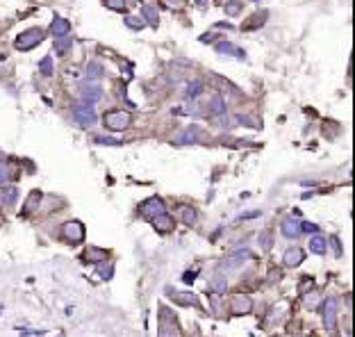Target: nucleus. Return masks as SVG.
<instances>
[{"label":"nucleus","instance_id":"1","mask_svg":"<svg viewBox=\"0 0 355 337\" xmlns=\"http://www.w3.org/2000/svg\"><path fill=\"white\" fill-rule=\"evenodd\" d=\"M103 121L112 132H123V130L130 128V123H132V114L126 112V110H110V112L105 114Z\"/></svg>","mask_w":355,"mask_h":337},{"label":"nucleus","instance_id":"2","mask_svg":"<svg viewBox=\"0 0 355 337\" xmlns=\"http://www.w3.org/2000/svg\"><path fill=\"white\" fill-rule=\"evenodd\" d=\"M41 41H44V32L39 30V28H30L28 32L18 34L16 48H18V50H32V48H37Z\"/></svg>","mask_w":355,"mask_h":337},{"label":"nucleus","instance_id":"3","mask_svg":"<svg viewBox=\"0 0 355 337\" xmlns=\"http://www.w3.org/2000/svg\"><path fill=\"white\" fill-rule=\"evenodd\" d=\"M73 119H75L78 126L89 128V126H94V123L98 121V114H96V110H94L91 105H84V103H82V105H78L73 110Z\"/></svg>","mask_w":355,"mask_h":337},{"label":"nucleus","instance_id":"4","mask_svg":"<svg viewBox=\"0 0 355 337\" xmlns=\"http://www.w3.org/2000/svg\"><path fill=\"white\" fill-rule=\"evenodd\" d=\"M80 98H82V103L84 105H94L96 100H100L103 98V89H100V84L96 82H84L80 84Z\"/></svg>","mask_w":355,"mask_h":337},{"label":"nucleus","instance_id":"5","mask_svg":"<svg viewBox=\"0 0 355 337\" xmlns=\"http://www.w3.org/2000/svg\"><path fill=\"white\" fill-rule=\"evenodd\" d=\"M139 212L144 214V217H148V219L157 217V214H164V201H162V198H148V201L141 203Z\"/></svg>","mask_w":355,"mask_h":337},{"label":"nucleus","instance_id":"6","mask_svg":"<svg viewBox=\"0 0 355 337\" xmlns=\"http://www.w3.org/2000/svg\"><path fill=\"white\" fill-rule=\"evenodd\" d=\"M335 323H337V301L325 299V303H323V326L328 330H333Z\"/></svg>","mask_w":355,"mask_h":337},{"label":"nucleus","instance_id":"7","mask_svg":"<svg viewBox=\"0 0 355 337\" xmlns=\"http://www.w3.org/2000/svg\"><path fill=\"white\" fill-rule=\"evenodd\" d=\"M248 260H251V253H248V251H237V253L228 255V257L223 260V262H221V269L232 271V269H237V267H242L244 262H248Z\"/></svg>","mask_w":355,"mask_h":337},{"label":"nucleus","instance_id":"8","mask_svg":"<svg viewBox=\"0 0 355 337\" xmlns=\"http://www.w3.org/2000/svg\"><path fill=\"white\" fill-rule=\"evenodd\" d=\"M64 237H66L71 244L82 241V237H84V228H82L80 221H68V224L64 225Z\"/></svg>","mask_w":355,"mask_h":337},{"label":"nucleus","instance_id":"9","mask_svg":"<svg viewBox=\"0 0 355 337\" xmlns=\"http://www.w3.org/2000/svg\"><path fill=\"white\" fill-rule=\"evenodd\" d=\"M253 307V301L248 296H235L230 301V312L232 315H248Z\"/></svg>","mask_w":355,"mask_h":337},{"label":"nucleus","instance_id":"10","mask_svg":"<svg viewBox=\"0 0 355 337\" xmlns=\"http://www.w3.org/2000/svg\"><path fill=\"white\" fill-rule=\"evenodd\" d=\"M305 260V251L303 248H287L285 253H282V262L287 264V267H296V264H301Z\"/></svg>","mask_w":355,"mask_h":337},{"label":"nucleus","instance_id":"11","mask_svg":"<svg viewBox=\"0 0 355 337\" xmlns=\"http://www.w3.org/2000/svg\"><path fill=\"white\" fill-rule=\"evenodd\" d=\"M196 139H198V128L192 126V128L180 130V135L173 137V144H178V146H185V144H194Z\"/></svg>","mask_w":355,"mask_h":337},{"label":"nucleus","instance_id":"12","mask_svg":"<svg viewBox=\"0 0 355 337\" xmlns=\"http://www.w3.org/2000/svg\"><path fill=\"white\" fill-rule=\"evenodd\" d=\"M226 110H228V105H226V98L223 96H212L210 98V103H207V112L210 114L221 116V114H226Z\"/></svg>","mask_w":355,"mask_h":337},{"label":"nucleus","instance_id":"13","mask_svg":"<svg viewBox=\"0 0 355 337\" xmlns=\"http://www.w3.org/2000/svg\"><path fill=\"white\" fill-rule=\"evenodd\" d=\"M68 30H71V23L66 18H62V16H55L52 18V25H50V32L55 37H66Z\"/></svg>","mask_w":355,"mask_h":337},{"label":"nucleus","instance_id":"14","mask_svg":"<svg viewBox=\"0 0 355 337\" xmlns=\"http://www.w3.org/2000/svg\"><path fill=\"white\" fill-rule=\"evenodd\" d=\"M150 221H153V225H155L157 232H169V230H173V225H176L169 214H157V217H153Z\"/></svg>","mask_w":355,"mask_h":337},{"label":"nucleus","instance_id":"15","mask_svg":"<svg viewBox=\"0 0 355 337\" xmlns=\"http://www.w3.org/2000/svg\"><path fill=\"white\" fill-rule=\"evenodd\" d=\"M280 228L285 237H298L301 235V221H296V219H285L280 224Z\"/></svg>","mask_w":355,"mask_h":337},{"label":"nucleus","instance_id":"16","mask_svg":"<svg viewBox=\"0 0 355 337\" xmlns=\"http://www.w3.org/2000/svg\"><path fill=\"white\" fill-rule=\"evenodd\" d=\"M141 16H144V21H146L148 25L157 28V23H160V14H157V9L153 7V5H144V7H141Z\"/></svg>","mask_w":355,"mask_h":337},{"label":"nucleus","instance_id":"17","mask_svg":"<svg viewBox=\"0 0 355 337\" xmlns=\"http://www.w3.org/2000/svg\"><path fill=\"white\" fill-rule=\"evenodd\" d=\"M216 50H219V53H228V55H237V57H244V50H242V48H237L235 44L223 41V39L216 44Z\"/></svg>","mask_w":355,"mask_h":337},{"label":"nucleus","instance_id":"18","mask_svg":"<svg viewBox=\"0 0 355 337\" xmlns=\"http://www.w3.org/2000/svg\"><path fill=\"white\" fill-rule=\"evenodd\" d=\"M173 301H176V303H180V305H194V307H198V299H196L194 294H187V292L173 294Z\"/></svg>","mask_w":355,"mask_h":337},{"label":"nucleus","instance_id":"19","mask_svg":"<svg viewBox=\"0 0 355 337\" xmlns=\"http://www.w3.org/2000/svg\"><path fill=\"white\" fill-rule=\"evenodd\" d=\"M325 248H328V244H325V240L321 237V235H314V237L310 240V251H312V253L323 255V253H325Z\"/></svg>","mask_w":355,"mask_h":337},{"label":"nucleus","instance_id":"20","mask_svg":"<svg viewBox=\"0 0 355 337\" xmlns=\"http://www.w3.org/2000/svg\"><path fill=\"white\" fill-rule=\"evenodd\" d=\"M100 75H103V66L98 62H91L87 66V82H96Z\"/></svg>","mask_w":355,"mask_h":337},{"label":"nucleus","instance_id":"21","mask_svg":"<svg viewBox=\"0 0 355 337\" xmlns=\"http://www.w3.org/2000/svg\"><path fill=\"white\" fill-rule=\"evenodd\" d=\"M264 21H266V12H258L255 16H251V18L246 21L244 30H255V28H259V25H262Z\"/></svg>","mask_w":355,"mask_h":337},{"label":"nucleus","instance_id":"22","mask_svg":"<svg viewBox=\"0 0 355 337\" xmlns=\"http://www.w3.org/2000/svg\"><path fill=\"white\" fill-rule=\"evenodd\" d=\"M68 48H71V39L66 37H57V41H55V50H57V55H64L68 53Z\"/></svg>","mask_w":355,"mask_h":337},{"label":"nucleus","instance_id":"23","mask_svg":"<svg viewBox=\"0 0 355 337\" xmlns=\"http://www.w3.org/2000/svg\"><path fill=\"white\" fill-rule=\"evenodd\" d=\"M242 9H244V5H242L239 0H230L228 5H226V14H228V16H237V14H242Z\"/></svg>","mask_w":355,"mask_h":337},{"label":"nucleus","instance_id":"24","mask_svg":"<svg viewBox=\"0 0 355 337\" xmlns=\"http://www.w3.org/2000/svg\"><path fill=\"white\" fill-rule=\"evenodd\" d=\"M39 71H41L46 78H50V75H52V57H48V55H46L44 60L39 62Z\"/></svg>","mask_w":355,"mask_h":337},{"label":"nucleus","instance_id":"25","mask_svg":"<svg viewBox=\"0 0 355 337\" xmlns=\"http://www.w3.org/2000/svg\"><path fill=\"white\" fill-rule=\"evenodd\" d=\"M126 25L130 30H141L146 23H144V18H139V16H126Z\"/></svg>","mask_w":355,"mask_h":337},{"label":"nucleus","instance_id":"26","mask_svg":"<svg viewBox=\"0 0 355 337\" xmlns=\"http://www.w3.org/2000/svg\"><path fill=\"white\" fill-rule=\"evenodd\" d=\"M200 91H203V82H189V87H187V98H198Z\"/></svg>","mask_w":355,"mask_h":337},{"label":"nucleus","instance_id":"27","mask_svg":"<svg viewBox=\"0 0 355 337\" xmlns=\"http://www.w3.org/2000/svg\"><path fill=\"white\" fill-rule=\"evenodd\" d=\"M226 285H228V280L223 276H214V280H210V289H214V292H223L226 289Z\"/></svg>","mask_w":355,"mask_h":337},{"label":"nucleus","instance_id":"28","mask_svg":"<svg viewBox=\"0 0 355 337\" xmlns=\"http://www.w3.org/2000/svg\"><path fill=\"white\" fill-rule=\"evenodd\" d=\"M180 214H182V224H187V225H192L196 221V212L192 208H180Z\"/></svg>","mask_w":355,"mask_h":337},{"label":"nucleus","instance_id":"29","mask_svg":"<svg viewBox=\"0 0 355 337\" xmlns=\"http://www.w3.org/2000/svg\"><path fill=\"white\" fill-rule=\"evenodd\" d=\"M84 257H87L89 262H103L105 253H103V251H98V248H89V251H87V255H84Z\"/></svg>","mask_w":355,"mask_h":337},{"label":"nucleus","instance_id":"30","mask_svg":"<svg viewBox=\"0 0 355 337\" xmlns=\"http://www.w3.org/2000/svg\"><path fill=\"white\" fill-rule=\"evenodd\" d=\"M96 144H105V146H118L121 144V139H114V137H105V135H98L96 139H94Z\"/></svg>","mask_w":355,"mask_h":337},{"label":"nucleus","instance_id":"31","mask_svg":"<svg viewBox=\"0 0 355 337\" xmlns=\"http://www.w3.org/2000/svg\"><path fill=\"white\" fill-rule=\"evenodd\" d=\"M110 9H126V0H103Z\"/></svg>","mask_w":355,"mask_h":337},{"label":"nucleus","instance_id":"32","mask_svg":"<svg viewBox=\"0 0 355 337\" xmlns=\"http://www.w3.org/2000/svg\"><path fill=\"white\" fill-rule=\"evenodd\" d=\"M9 178V166L5 162H0V185H5Z\"/></svg>","mask_w":355,"mask_h":337},{"label":"nucleus","instance_id":"33","mask_svg":"<svg viewBox=\"0 0 355 337\" xmlns=\"http://www.w3.org/2000/svg\"><path fill=\"white\" fill-rule=\"evenodd\" d=\"M16 194H18V192H16V187H7V189H5V201H7V203H14L16 201Z\"/></svg>","mask_w":355,"mask_h":337},{"label":"nucleus","instance_id":"34","mask_svg":"<svg viewBox=\"0 0 355 337\" xmlns=\"http://www.w3.org/2000/svg\"><path fill=\"white\" fill-rule=\"evenodd\" d=\"M259 244H262V248H271V235H269V232H262V235H259Z\"/></svg>","mask_w":355,"mask_h":337},{"label":"nucleus","instance_id":"35","mask_svg":"<svg viewBox=\"0 0 355 337\" xmlns=\"http://www.w3.org/2000/svg\"><path fill=\"white\" fill-rule=\"evenodd\" d=\"M160 337H176V326L169 328L166 323H162V333H160Z\"/></svg>","mask_w":355,"mask_h":337},{"label":"nucleus","instance_id":"36","mask_svg":"<svg viewBox=\"0 0 355 337\" xmlns=\"http://www.w3.org/2000/svg\"><path fill=\"white\" fill-rule=\"evenodd\" d=\"M301 232H317V225L310 224V221H303L301 224Z\"/></svg>","mask_w":355,"mask_h":337},{"label":"nucleus","instance_id":"37","mask_svg":"<svg viewBox=\"0 0 355 337\" xmlns=\"http://www.w3.org/2000/svg\"><path fill=\"white\" fill-rule=\"evenodd\" d=\"M39 198H41V194H39V192H34V194H32V198H30V208H28V212H32L34 208H37V201H39Z\"/></svg>","mask_w":355,"mask_h":337},{"label":"nucleus","instance_id":"38","mask_svg":"<svg viewBox=\"0 0 355 337\" xmlns=\"http://www.w3.org/2000/svg\"><path fill=\"white\" fill-rule=\"evenodd\" d=\"M130 2H132V5H137V2H139V0H130Z\"/></svg>","mask_w":355,"mask_h":337}]
</instances>
